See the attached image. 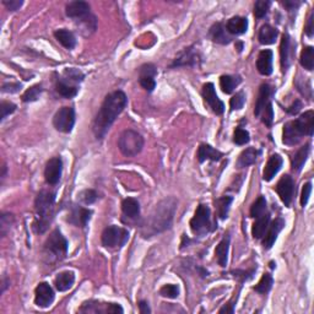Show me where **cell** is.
<instances>
[{
    "instance_id": "obj_1",
    "label": "cell",
    "mask_w": 314,
    "mask_h": 314,
    "mask_svg": "<svg viewBox=\"0 0 314 314\" xmlns=\"http://www.w3.org/2000/svg\"><path fill=\"white\" fill-rule=\"evenodd\" d=\"M127 104L128 97L123 91H115L106 96L92 124V130L97 139H103L107 131L115 123L117 117L123 112Z\"/></svg>"
},
{
    "instance_id": "obj_2",
    "label": "cell",
    "mask_w": 314,
    "mask_h": 314,
    "mask_svg": "<svg viewBox=\"0 0 314 314\" xmlns=\"http://www.w3.org/2000/svg\"><path fill=\"white\" fill-rule=\"evenodd\" d=\"M177 200L172 196L158 203L144 225V237H151L152 235L168 230L172 225L176 210H177Z\"/></svg>"
},
{
    "instance_id": "obj_3",
    "label": "cell",
    "mask_w": 314,
    "mask_h": 314,
    "mask_svg": "<svg viewBox=\"0 0 314 314\" xmlns=\"http://www.w3.org/2000/svg\"><path fill=\"white\" fill-rule=\"evenodd\" d=\"M314 131V112L312 109L307 110L300 118L290 121L283 125L282 142L285 145L295 146L303 139L304 136H312Z\"/></svg>"
},
{
    "instance_id": "obj_4",
    "label": "cell",
    "mask_w": 314,
    "mask_h": 314,
    "mask_svg": "<svg viewBox=\"0 0 314 314\" xmlns=\"http://www.w3.org/2000/svg\"><path fill=\"white\" fill-rule=\"evenodd\" d=\"M55 194L49 190H42L35 200L36 219L34 229L37 233H44L50 225L54 215Z\"/></svg>"
},
{
    "instance_id": "obj_5",
    "label": "cell",
    "mask_w": 314,
    "mask_h": 314,
    "mask_svg": "<svg viewBox=\"0 0 314 314\" xmlns=\"http://www.w3.org/2000/svg\"><path fill=\"white\" fill-rule=\"evenodd\" d=\"M118 148L127 157H134L141 152L144 148V137L141 134L133 129H127L119 135Z\"/></svg>"
},
{
    "instance_id": "obj_6",
    "label": "cell",
    "mask_w": 314,
    "mask_h": 314,
    "mask_svg": "<svg viewBox=\"0 0 314 314\" xmlns=\"http://www.w3.org/2000/svg\"><path fill=\"white\" fill-rule=\"evenodd\" d=\"M190 230L195 236H204L205 233L215 230L211 223L210 208L205 204H199L193 219L190 220Z\"/></svg>"
},
{
    "instance_id": "obj_7",
    "label": "cell",
    "mask_w": 314,
    "mask_h": 314,
    "mask_svg": "<svg viewBox=\"0 0 314 314\" xmlns=\"http://www.w3.org/2000/svg\"><path fill=\"white\" fill-rule=\"evenodd\" d=\"M129 239V232L123 227H118L116 225L108 226L103 230L101 241L102 246L109 249H118L125 246V243Z\"/></svg>"
},
{
    "instance_id": "obj_8",
    "label": "cell",
    "mask_w": 314,
    "mask_h": 314,
    "mask_svg": "<svg viewBox=\"0 0 314 314\" xmlns=\"http://www.w3.org/2000/svg\"><path fill=\"white\" fill-rule=\"evenodd\" d=\"M91 7H90L89 3L81 2V0H76V2H70L65 8V14H67L68 17L70 19L77 20L80 22L85 23L88 27H90V25L96 26V17L92 16L91 13Z\"/></svg>"
},
{
    "instance_id": "obj_9",
    "label": "cell",
    "mask_w": 314,
    "mask_h": 314,
    "mask_svg": "<svg viewBox=\"0 0 314 314\" xmlns=\"http://www.w3.org/2000/svg\"><path fill=\"white\" fill-rule=\"evenodd\" d=\"M68 247V241L59 230H54L50 233L49 237L47 238L46 243H44V249L58 260L64 259L67 256Z\"/></svg>"
},
{
    "instance_id": "obj_10",
    "label": "cell",
    "mask_w": 314,
    "mask_h": 314,
    "mask_svg": "<svg viewBox=\"0 0 314 314\" xmlns=\"http://www.w3.org/2000/svg\"><path fill=\"white\" fill-rule=\"evenodd\" d=\"M74 124H75V109L73 107H62L53 117V125L61 133H71Z\"/></svg>"
},
{
    "instance_id": "obj_11",
    "label": "cell",
    "mask_w": 314,
    "mask_h": 314,
    "mask_svg": "<svg viewBox=\"0 0 314 314\" xmlns=\"http://www.w3.org/2000/svg\"><path fill=\"white\" fill-rule=\"evenodd\" d=\"M202 62V56L198 52L195 46H190L184 48L182 52L178 53L175 61L171 64V68H181V67H198Z\"/></svg>"
},
{
    "instance_id": "obj_12",
    "label": "cell",
    "mask_w": 314,
    "mask_h": 314,
    "mask_svg": "<svg viewBox=\"0 0 314 314\" xmlns=\"http://www.w3.org/2000/svg\"><path fill=\"white\" fill-rule=\"evenodd\" d=\"M202 94H203V97H204L205 102L208 103V106L210 107L211 110L215 113V115L221 116L223 112H225V104H223L222 101L219 98V96H217L214 83L206 82L205 85L203 86Z\"/></svg>"
},
{
    "instance_id": "obj_13",
    "label": "cell",
    "mask_w": 314,
    "mask_h": 314,
    "mask_svg": "<svg viewBox=\"0 0 314 314\" xmlns=\"http://www.w3.org/2000/svg\"><path fill=\"white\" fill-rule=\"evenodd\" d=\"M276 193L279 194L281 202L285 204V206H290L292 203L295 195V181L291 176L285 175L280 178V181L276 184Z\"/></svg>"
},
{
    "instance_id": "obj_14",
    "label": "cell",
    "mask_w": 314,
    "mask_h": 314,
    "mask_svg": "<svg viewBox=\"0 0 314 314\" xmlns=\"http://www.w3.org/2000/svg\"><path fill=\"white\" fill-rule=\"evenodd\" d=\"M54 291L48 282H41L35 290V304L40 308H48L54 301Z\"/></svg>"
},
{
    "instance_id": "obj_15",
    "label": "cell",
    "mask_w": 314,
    "mask_h": 314,
    "mask_svg": "<svg viewBox=\"0 0 314 314\" xmlns=\"http://www.w3.org/2000/svg\"><path fill=\"white\" fill-rule=\"evenodd\" d=\"M63 173V161L61 157H53L48 161L44 168V178L49 185L59 183Z\"/></svg>"
},
{
    "instance_id": "obj_16",
    "label": "cell",
    "mask_w": 314,
    "mask_h": 314,
    "mask_svg": "<svg viewBox=\"0 0 314 314\" xmlns=\"http://www.w3.org/2000/svg\"><path fill=\"white\" fill-rule=\"evenodd\" d=\"M283 226H285V221L281 217H277L271 225H269V229L267 233L264 235V239H263V247L264 249H270L274 246L275 241H276L279 233L282 231Z\"/></svg>"
},
{
    "instance_id": "obj_17",
    "label": "cell",
    "mask_w": 314,
    "mask_h": 314,
    "mask_svg": "<svg viewBox=\"0 0 314 314\" xmlns=\"http://www.w3.org/2000/svg\"><path fill=\"white\" fill-rule=\"evenodd\" d=\"M91 215L92 211L89 210V209L82 208V206H75V208H73V210H71L70 215H69L68 221L70 223H73L74 226L83 229V227L88 226L89 221L91 219Z\"/></svg>"
},
{
    "instance_id": "obj_18",
    "label": "cell",
    "mask_w": 314,
    "mask_h": 314,
    "mask_svg": "<svg viewBox=\"0 0 314 314\" xmlns=\"http://www.w3.org/2000/svg\"><path fill=\"white\" fill-rule=\"evenodd\" d=\"M282 163H283L282 157H281L280 155H277V154L271 155L270 158H269L267 164H265V167H264V172H263V179H264L265 182L273 181L275 176L279 173L281 167H282Z\"/></svg>"
},
{
    "instance_id": "obj_19",
    "label": "cell",
    "mask_w": 314,
    "mask_h": 314,
    "mask_svg": "<svg viewBox=\"0 0 314 314\" xmlns=\"http://www.w3.org/2000/svg\"><path fill=\"white\" fill-rule=\"evenodd\" d=\"M256 69L262 75H271V73H273V52L270 49H264L259 53L258 59H256Z\"/></svg>"
},
{
    "instance_id": "obj_20",
    "label": "cell",
    "mask_w": 314,
    "mask_h": 314,
    "mask_svg": "<svg viewBox=\"0 0 314 314\" xmlns=\"http://www.w3.org/2000/svg\"><path fill=\"white\" fill-rule=\"evenodd\" d=\"M196 157H198L199 162L203 163L205 162L206 160L219 161L221 160V157H223V154L221 151L216 150V149L212 148V146L209 145V144H202L198 149V155H196Z\"/></svg>"
},
{
    "instance_id": "obj_21",
    "label": "cell",
    "mask_w": 314,
    "mask_h": 314,
    "mask_svg": "<svg viewBox=\"0 0 314 314\" xmlns=\"http://www.w3.org/2000/svg\"><path fill=\"white\" fill-rule=\"evenodd\" d=\"M310 151V144L307 142L306 145H303L302 148L298 149L296 151V154L291 158V168L294 172H300L303 168L304 163H306L308 155Z\"/></svg>"
},
{
    "instance_id": "obj_22",
    "label": "cell",
    "mask_w": 314,
    "mask_h": 314,
    "mask_svg": "<svg viewBox=\"0 0 314 314\" xmlns=\"http://www.w3.org/2000/svg\"><path fill=\"white\" fill-rule=\"evenodd\" d=\"M226 30L229 34L236 36L246 34L248 30V20L242 16H233L227 21Z\"/></svg>"
},
{
    "instance_id": "obj_23",
    "label": "cell",
    "mask_w": 314,
    "mask_h": 314,
    "mask_svg": "<svg viewBox=\"0 0 314 314\" xmlns=\"http://www.w3.org/2000/svg\"><path fill=\"white\" fill-rule=\"evenodd\" d=\"M230 242H231L230 235H225V237L221 239V242L217 244L216 249H215V256H216L217 263H219L220 267L222 268H226L227 262H229Z\"/></svg>"
},
{
    "instance_id": "obj_24",
    "label": "cell",
    "mask_w": 314,
    "mask_h": 314,
    "mask_svg": "<svg viewBox=\"0 0 314 314\" xmlns=\"http://www.w3.org/2000/svg\"><path fill=\"white\" fill-rule=\"evenodd\" d=\"M74 282H75V274H74V271L67 270L58 274V276L55 277L54 285L59 292H65L73 287Z\"/></svg>"
},
{
    "instance_id": "obj_25",
    "label": "cell",
    "mask_w": 314,
    "mask_h": 314,
    "mask_svg": "<svg viewBox=\"0 0 314 314\" xmlns=\"http://www.w3.org/2000/svg\"><path fill=\"white\" fill-rule=\"evenodd\" d=\"M270 86L268 83H263L259 89V95H258V100L255 102V108H254V115L255 117H260L262 112L264 110L267 104L270 102Z\"/></svg>"
},
{
    "instance_id": "obj_26",
    "label": "cell",
    "mask_w": 314,
    "mask_h": 314,
    "mask_svg": "<svg viewBox=\"0 0 314 314\" xmlns=\"http://www.w3.org/2000/svg\"><path fill=\"white\" fill-rule=\"evenodd\" d=\"M269 225H270V214H263L262 216L256 217L252 229V235L255 239H262L267 233Z\"/></svg>"
},
{
    "instance_id": "obj_27",
    "label": "cell",
    "mask_w": 314,
    "mask_h": 314,
    "mask_svg": "<svg viewBox=\"0 0 314 314\" xmlns=\"http://www.w3.org/2000/svg\"><path fill=\"white\" fill-rule=\"evenodd\" d=\"M56 92L59 95L63 96L64 98H73L75 97L79 92V89H77L76 85H73L71 82H69L65 77H62V79L56 80V85H55Z\"/></svg>"
},
{
    "instance_id": "obj_28",
    "label": "cell",
    "mask_w": 314,
    "mask_h": 314,
    "mask_svg": "<svg viewBox=\"0 0 314 314\" xmlns=\"http://www.w3.org/2000/svg\"><path fill=\"white\" fill-rule=\"evenodd\" d=\"M277 36H279V31L276 28H274L270 25H263L259 30L258 40L260 44L269 46V44H274L276 42Z\"/></svg>"
},
{
    "instance_id": "obj_29",
    "label": "cell",
    "mask_w": 314,
    "mask_h": 314,
    "mask_svg": "<svg viewBox=\"0 0 314 314\" xmlns=\"http://www.w3.org/2000/svg\"><path fill=\"white\" fill-rule=\"evenodd\" d=\"M209 35H210V38L212 41L219 44H229L230 42H231V37L227 35L226 28L223 27V25L221 22L214 23V25L211 26Z\"/></svg>"
},
{
    "instance_id": "obj_30",
    "label": "cell",
    "mask_w": 314,
    "mask_h": 314,
    "mask_svg": "<svg viewBox=\"0 0 314 314\" xmlns=\"http://www.w3.org/2000/svg\"><path fill=\"white\" fill-rule=\"evenodd\" d=\"M54 37L56 41L67 49H73L76 46V38L71 31L67 28H59L54 31Z\"/></svg>"
},
{
    "instance_id": "obj_31",
    "label": "cell",
    "mask_w": 314,
    "mask_h": 314,
    "mask_svg": "<svg viewBox=\"0 0 314 314\" xmlns=\"http://www.w3.org/2000/svg\"><path fill=\"white\" fill-rule=\"evenodd\" d=\"M260 151L256 150L255 148H248L244 151L241 152L238 156L237 167L238 168H246V167L250 166V164L255 163L256 158H258Z\"/></svg>"
},
{
    "instance_id": "obj_32",
    "label": "cell",
    "mask_w": 314,
    "mask_h": 314,
    "mask_svg": "<svg viewBox=\"0 0 314 314\" xmlns=\"http://www.w3.org/2000/svg\"><path fill=\"white\" fill-rule=\"evenodd\" d=\"M122 211L127 217L137 219L140 215V204L136 199L127 198L122 202Z\"/></svg>"
},
{
    "instance_id": "obj_33",
    "label": "cell",
    "mask_w": 314,
    "mask_h": 314,
    "mask_svg": "<svg viewBox=\"0 0 314 314\" xmlns=\"http://www.w3.org/2000/svg\"><path fill=\"white\" fill-rule=\"evenodd\" d=\"M280 58H281V68L282 73H286L290 67V36L289 34L282 35L280 46Z\"/></svg>"
},
{
    "instance_id": "obj_34",
    "label": "cell",
    "mask_w": 314,
    "mask_h": 314,
    "mask_svg": "<svg viewBox=\"0 0 314 314\" xmlns=\"http://www.w3.org/2000/svg\"><path fill=\"white\" fill-rule=\"evenodd\" d=\"M241 81L242 79L239 76L222 75L220 77V86L226 95H230L235 91V89L241 83Z\"/></svg>"
},
{
    "instance_id": "obj_35",
    "label": "cell",
    "mask_w": 314,
    "mask_h": 314,
    "mask_svg": "<svg viewBox=\"0 0 314 314\" xmlns=\"http://www.w3.org/2000/svg\"><path fill=\"white\" fill-rule=\"evenodd\" d=\"M300 63L306 70L312 71L314 69V48L312 46H306L302 49Z\"/></svg>"
},
{
    "instance_id": "obj_36",
    "label": "cell",
    "mask_w": 314,
    "mask_h": 314,
    "mask_svg": "<svg viewBox=\"0 0 314 314\" xmlns=\"http://www.w3.org/2000/svg\"><path fill=\"white\" fill-rule=\"evenodd\" d=\"M233 202L232 196H222V198L216 200V208L217 214H219L221 220H225L229 216L230 206H231Z\"/></svg>"
},
{
    "instance_id": "obj_37",
    "label": "cell",
    "mask_w": 314,
    "mask_h": 314,
    "mask_svg": "<svg viewBox=\"0 0 314 314\" xmlns=\"http://www.w3.org/2000/svg\"><path fill=\"white\" fill-rule=\"evenodd\" d=\"M273 283H274L273 276H271L269 273H265L262 276V279H260L258 285L254 287V291L262 295H267L271 290V287H273Z\"/></svg>"
},
{
    "instance_id": "obj_38",
    "label": "cell",
    "mask_w": 314,
    "mask_h": 314,
    "mask_svg": "<svg viewBox=\"0 0 314 314\" xmlns=\"http://www.w3.org/2000/svg\"><path fill=\"white\" fill-rule=\"evenodd\" d=\"M265 211H267V199L264 196H259L250 206V216L256 219V217L265 214Z\"/></svg>"
},
{
    "instance_id": "obj_39",
    "label": "cell",
    "mask_w": 314,
    "mask_h": 314,
    "mask_svg": "<svg viewBox=\"0 0 314 314\" xmlns=\"http://www.w3.org/2000/svg\"><path fill=\"white\" fill-rule=\"evenodd\" d=\"M42 91H43V89H42V86L40 85V83H38V85L31 86V88L26 90L25 94L22 95V101L26 103L35 102V101H37L38 98H40Z\"/></svg>"
},
{
    "instance_id": "obj_40",
    "label": "cell",
    "mask_w": 314,
    "mask_h": 314,
    "mask_svg": "<svg viewBox=\"0 0 314 314\" xmlns=\"http://www.w3.org/2000/svg\"><path fill=\"white\" fill-rule=\"evenodd\" d=\"M270 7L271 2H269V0H258V2L254 4V16H255L256 19H263L264 16H267Z\"/></svg>"
},
{
    "instance_id": "obj_41",
    "label": "cell",
    "mask_w": 314,
    "mask_h": 314,
    "mask_svg": "<svg viewBox=\"0 0 314 314\" xmlns=\"http://www.w3.org/2000/svg\"><path fill=\"white\" fill-rule=\"evenodd\" d=\"M250 140V135L249 133L246 129H243V128L238 127L236 128L235 134H233V142L236 144V145H246V144L249 142Z\"/></svg>"
},
{
    "instance_id": "obj_42",
    "label": "cell",
    "mask_w": 314,
    "mask_h": 314,
    "mask_svg": "<svg viewBox=\"0 0 314 314\" xmlns=\"http://www.w3.org/2000/svg\"><path fill=\"white\" fill-rule=\"evenodd\" d=\"M160 295L162 296V297L175 300V298H177L179 296V287L177 285H173V283L164 285L160 289Z\"/></svg>"
},
{
    "instance_id": "obj_43",
    "label": "cell",
    "mask_w": 314,
    "mask_h": 314,
    "mask_svg": "<svg viewBox=\"0 0 314 314\" xmlns=\"http://www.w3.org/2000/svg\"><path fill=\"white\" fill-rule=\"evenodd\" d=\"M244 103H246V94L243 91H239L236 94L230 101V106H231V110H239L243 108Z\"/></svg>"
},
{
    "instance_id": "obj_44",
    "label": "cell",
    "mask_w": 314,
    "mask_h": 314,
    "mask_svg": "<svg viewBox=\"0 0 314 314\" xmlns=\"http://www.w3.org/2000/svg\"><path fill=\"white\" fill-rule=\"evenodd\" d=\"M79 199L81 200V203H83L85 205H91L98 199V194L97 191L94 189H85L79 194Z\"/></svg>"
},
{
    "instance_id": "obj_45",
    "label": "cell",
    "mask_w": 314,
    "mask_h": 314,
    "mask_svg": "<svg viewBox=\"0 0 314 314\" xmlns=\"http://www.w3.org/2000/svg\"><path fill=\"white\" fill-rule=\"evenodd\" d=\"M14 221V216L9 212H3L0 216V230H2V236L7 235V232L10 230L11 223Z\"/></svg>"
},
{
    "instance_id": "obj_46",
    "label": "cell",
    "mask_w": 314,
    "mask_h": 314,
    "mask_svg": "<svg viewBox=\"0 0 314 314\" xmlns=\"http://www.w3.org/2000/svg\"><path fill=\"white\" fill-rule=\"evenodd\" d=\"M262 121L263 123H264L267 127L270 128L271 125H273V121H274V109H273V104L271 102H269L267 104V107H265L264 110L262 112Z\"/></svg>"
},
{
    "instance_id": "obj_47",
    "label": "cell",
    "mask_w": 314,
    "mask_h": 314,
    "mask_svg": "<svg viewBox=\"0 0 314 314\" xmlns=\"http://www.w3.org/2000/svg\"><path fill=\"white\" fill-rule=\"evenodd\" d=\"M64 77L65 79L70 80V81L73 82H81L83 80V74L80 70H77V69L70 68V69H65L64 70Z\"/></svg>"
},
{
    "instance_id": "obj_48",
    "label": "cell",
    "mask_w": 314,
    "mask_h": 314,
    "mask_svg": "<svg viewBox=\"0 0 314 314\" xmlns=\"http://www.w3.org/2000/svg\"><path fill=\"white\" fill-rule=\"evenodd\" d=\"M139 82L141 85L142 89H145L148 92H152L156 88V81H155V77L152 76H139Z\"/></svg>"
},
{
    "instance_id": "obj_49",
    "label": "cell",
    "mask_w": 314,
    "mask_h": 314,
    "mask_svg": "<svg viewBox=\"0 0 314 314\" xmlns=\"http://www.w3.org/2000/svg\"><path fill=\"white\" fill-rule=\"evenodd\" d=\"M0 110H2V121H4L8 116L13 115L16 110V104L13 102H8V101H3L2 106H0Z\"/></svg>"
},
{
    "instance_id": "obj_50",
    "label": "cell",
    "mask_w": 314,
    "mask_h": 314,
    "mask_svg": "<svg viewBox=\"0 0 314 314\" xmlns=\"http://www.w3.org/2000/svg\"><path fill=\"white\" fill-rule=\"evenodd\" d=\"M152 76L155 77L157 75V69L154 64H144L142 67H140L139 69V76Z\"/></svg>"
},
{
    "instance_id": "obj_51",
    "label": "cell",
    "mask_w": 314,
    "mask_h": 314,
    "mask_svg": "<svg viewBox=\"0 0 314 314\" xmlns=\"http://www.w3.org/2000/svg\"><path fill=\"white\" fill-rule=\"evenodd\" d=\"M310 191H312V183H310V182H308V183L304 184L303 188H302V194H301V206H302V208H304V206L307 205L308 200H309Z\"/></svg>"
},
{
    "instance_id": "obj_52",
    "label": "cell",
    "mask_w": 314,
    "mask_h": 314,
    "mask_svg": "<svg viewBox=\"0 0 314 314\" xmlns=\"http://www.w3.org/2000/svg\"><path fill=\"white\" fill-rule=\"evenodd\" d=\"M255 271H256V267H255V269H250V270H247V271L236 270L235 276L237 277V279L241 280L242 282H243V281H248V280L252 279V277L254 276V274H255Z\"/></svg>"
},
{
    "instance_id": "obj_53",
    "label": "cell",
    "mask_w": 314,
    "mask_h": 314,
    "mask_svg": "<svg viewBox=\"0 0 314 314\" xmlns=\"http://www.w3.org/2000/svg\"><path fill=\"white\" fill-rule=\"evenodd\" d=\"M21 90V83L19 82H7L3 85L2 91L4 94H15V92H19Z\"/></svg>"
},
{
    "instance_id": "obj_54",
    "label": "cell",
    "mask_w": 314,
    "mask_h": 314,
    "mask_svg": "<svg viewBox=\"0 0 314 314\" xmlns=\"http://www.w3.org/2000/svg\"><path fill=\"white\" fill-rule=\"evenodd\" d=\"M3 4L9 11H16L22 7V0H3Z\"/></svg>"
},
{
    "instance_id": "obj_55",
    "label": "cell",
    "mask_w": 314,
    "mask_h": 314,
    "mask_svg": "<svg viewBox=\"0 0 314 314\" xmlns=\"http://www.w3.org/2000/svg\"><path fill=\"white\" fill-rule=\"evenodd\" d=\"M313 17H314V14L312 11V13H310V15H309V17H308V20H307L306 27H304V32H306V35L309 38L313 37V30H314L313 28Z\"/></svg>"
},
{
    "instance_id": "obj_56",
    "label": "cell",
    "mask_w": 314,
    "mask_h": 314,
    "mask_svg": "<svg viewBox=\"0 0 314 314\" xmlns=\"http://www.w3.org/2000/svg\"><path fill=\"white\" fill-rule=\"evenodd\" d=\"M281 4L283 5L287 9V11H294V10H297L298 8H300L301 5V2H294V0H286V2H282Z\"/></svg>"
},
{
    "instance_id": "obj_57",
    "label": "cell",
    "mask_w": 314,
    "mask_h": 314,
    "mask_svg": "<svg viewBox=\"0 0 314 314\" xmlns=\"http://www.w3.org/2000/svg\"><path fill=\"white\" fill-rule=\"evenodd\" d=\"M301 108H302V102L300 100H296L295 102L289 107V108H286V110H287V113H290V115L295 116L300 112Z\"/></svg>"
},
{
    "instance_id": "obj_58",
    "label": "cell",
    "mask_w": 314,
    "mask_h": 314,
    "mask_svg": "<svg viewBox=\"0 0 314 314\" xmlns=\"http://www.w3.org/2000/svg\"><path fill=\"white\" fill-rule=\"evenodd\" d=\"M123 308L118 303H108V313H123Z\"/></svg>"
},
{
    "instance_id": "obj_59",
    "label": "cell",
    "mask_w": 314,
    "mask_h": 314,
    "mask_svg": "<svg viewBox=\"0 0 314 314\" xmlns=\"http://www.w3.org/2000/svg\"><path fill=\"white\" fill-rule=\"evenodd\" d=\"M139 310L141 314H148V313H151V309L150 307H149V303L145 301H140L139 302Z\"/></svg>"
},
{
    "instance_id": "obj_60",
    "label": "cell",
    "mask_w": 314,
    "mask_h": 314,
    "mask_svg": "<svg viewBox=\"0 0 314 314\" xmlns=\"http://www.w3.org/2000/svg\"><path fill=\"white\" fill-rule=\"evenodd\" d=\"M219 313L220 314H222V313H231V314L235 313V304H233L232 302H230V303L225 304V306L221 308V309L219 310Z\"/></svg>"
},
{
    "instance_id": "obj_61",
    "label": "cell",
    "mask_w": 314,
    "mask_h": 314,
    "mask_svg": "<svg viewBox=\"0 0 314 314\" xmlns=\"http://www.w3.org/2000/svg\"><path fill=\"white\" fill-rule=\"evenodd\" d=\"M2 283H3V285H2V294H4V291L7 290V287L9 286V283H10V282H9V280L7 279V277H3Z\"/></svg>"
},
{
    "instance_id": "obj_62",
    "label": "cell",
    "mask_w": 314,
    "mask_h": 314,
    "mask_svg": "<svg viewBox=\"0 0 314 314\" xmlns=\"http://www.w3.org/2000/svg\"><path fill=\"white\" fill-rule=\"evenodd\" d=\"M270 268H271V269H274V268H275V265H274V262H271V263H270Z\"/></svg>"
}]
</instances>
